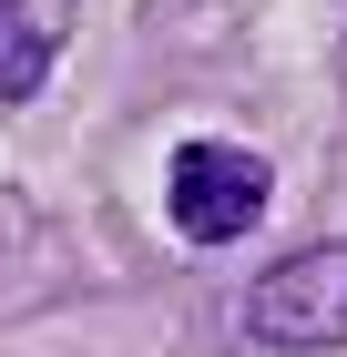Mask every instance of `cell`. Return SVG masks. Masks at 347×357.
I'll list each match as a JSON object with an SVG mask.
<instances>
[{"mask_svg": "<svg viewBox=\"0 0 347 357\" xmlns=\"http://www.w3.org/2000/svg\"><path fill=\"white\" fill-rule=\"evenodd\" d=\"M266 194H276V174H266V153L256 143H184L174 153V174H163V204H174V235L184 245H235L245 225L266 215Z\"/></svg>", "mask_w": 347, "mask_h": 357, "instance_id": "cell-2", "label": "cell"}, {"mask_svg": "<svg viewBox=\"0 0 347 357\" xmlns=\"http://www.w3.org/2000/svg\"><path fill=\"white\" fill-rule=\"evenodd\" d=\"M52 82V21H31L21 0H0V102H31Z\"/></svg>", "mask_w": 347, "mask_h": 357, "instance_id": "cell-3", "label": "cell"}, {"mask_svg": "<svg viewBox=\"0 0 347 357\" xmlns=\"http://www.w3.org/2000/svg\"><path fill=\"white\" fill-rule=\"evenodd\" d=\"M245 337L256 347H286V357L347 347V235L337 245H307V255H276L245 286Z\"/></svg>", "mask_w": 347, "mask_h": 357, "instance_id": "cell-1", "label": "cell"}]
</instances>
